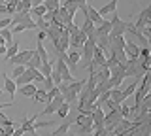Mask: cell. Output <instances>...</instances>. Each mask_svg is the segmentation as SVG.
Instances as JSON below:
<instances>
[{
  "label": "cell",
  "instance_id": "e575fe53",
  "mask_svg": "<svg viewBox=\"0 0 151 136\" xmlns=\"http://www.w3.org/2000/svg\"><path fill=\"white\" fill-rule=\"evenodd\" d=\"M6 27H12V17H4V19H0V29H6Z\"/></svg>",
  "mask_w": 151,
  "mask_h": 136
},
{
  "label": "cell",
  "instance_id": "7c38bea8",
  "mask_svg": "<svg viewBox=\"0 0 151 136\" xmlns=\"http://www.w3.org/2000/svg\"><path fill=\"white\" fill-rule=\"evenodd\" d=\"M85 17H89L94 25H100V23L104 21V17L98 13V10H94L93 6H87V10H85Z\"/></svg>",
  "mask_w": 151,
  "mask_h": 136
},
{
  "label": "cell",
  "instance_id": "5b68a950",
  "mask_svg": "<svg viewBox=\"0 0 151 136\" xmlns=\"http://www.w3.org/2000/svg\"><path fill=\"white\" fill-rule=\"evenodd\" d=\"M64 102V96H63V93L60 95H57L55 98H51L49 102L45 104V110L44 112H40V115H47V114H55L57 110H59V106Z\"/></svg>",
  "mask_w": 151,
  "mask_h": 136
},
{
  "label": "cell",
  "instance_id": "8d00e7d4",
  "mask_svg": "<svg viewBox=\"0 0 151 136\" xmlns=\"http://www.w3.org/2000/svg\"><path fill=\"white\" fill-rule=\"evenodd\" d=\"M9 106H13V102H4V104L0 102V112H2L4 108H9Z\"/></svg>",
  "mask_w": 151,
  "mask_h": 136
},
{
  "label": "cell",
  "instance_id": "d590c367",
  "mask_svg": "<svg viewBox=\"0 0 151 136\" xmlns=\"http://www.w3.org/2000/svg\"><path fill=\"white\" fill-rule=\"evenodd\" d=\"M45 38H47V36H45V30H40V32H38V38H36L38 42H44Z\"/></svg>",
  "mask_w": 151,
  "mask_h": 136
},
{
  "label": "cell",
  "instance_id": "ab89813d",
  "mask_svg": "<svg viewBox=\"0 0 151 136\" xmlns=\"http://www.w3.org/2000/svg\"><path fill=\"white\" fill-rule=\"evenodd\" d=\"M66 136H76V134H72V132H68V134H66Z\"/></svg>",
  "mask_w": 151,
  "mask_h": 136
},
{
  "label": "cell",
  "instance_id": "f6af8a7d",
  "mask_svg": "<svg viewBox=\"0 0 151 136\" xmlns=\"http://www.w3.org/2000/svg\"><path fill=\"white\" fill-rule=\"evenodd\" d=\"M34 136H42V134H34Z\"/></svg>",
  "mask_w": 151,
  "mask_h": 136
},
{
  "label": "cell",
  "instance_id": "e0dca14e",
  "mask_svg": "<svg viewBox=\"0 0 151 136\" xmlns=\"http://www.w3.org/2000/svg\"><path fill=\"white\" fill-rule=\"evenodd\" d=\"M110 98H111L113 102H117V104H123V102L127 100L125 95H123V89H119V87H113L111 91H110Z\"/></svg>",
  "mask_w": 151,
  "mask_h": 136
},
{
  "label": "cell",
  "instance_id": "74e56055",
  "mask_svg": "<svg viewBox=\"0 0 151 136\" xmlns=\"http://www.w3.org/2000/svg\"><path fill=\"white\" fill-rule=\"evenodd\" d=\"M30 2V6L34 8V6H38V4H44V0H28Z\"/></svg>",
  "mask_w": 151,
  "mask_h": 136
},
{
  "label": "cell",
  "instance_id": "7402d4cb",
  "mask_svg": "<svg viewBox=\"0 0 151 136\" xmlns=\"http://www.w3.org/2000/svg\"><path fill=\"white\" fill-rule=\"evenodd\" d=\"M32 98H34L36 102H42V104H47V102H49L45 89H36V93H34V96H32Z\"/></svg>",
  "mask_w": 151,
  "mask_h": 136
},
{
  "label": "cell",
  "instance_id": "83f0119b",
  "mask_svg": "<svg viewBox=\"0 0 151 136\" xmlns=\"http://www.w3.org/2000/svg\"><path fill=\"white\" fill-rule=\"evenodd\" d=\"M44 6L47 8V12H55L60 6V0H44Z\"/></svg>",
  "mask_w": 151,
  "mask_h": 136
},
{
  "label": "cell",
  "instance_id": "8992f818",
  "mask_svg": "<svg viewBox=\"0 0 151 136\" xmlns=\"http://www.w3.org/2000/svg\"><path fill=\"white\" fill-rule=\"evenodd\" d=\"M34 55V51L32 49H25V51H17V55H13L12 59H9V63L13 64V66H17V64H23L25 66L27 64V60Z\"/></svg>",
  "mask_w": 151,
  "mask_h": 136
},
{
  "label": "cell",
  "instance_id": "f546056e",
  "mask_svg": "<svg viewBox=\"0 0 151 136\" xmlns=\"http://www.w3.org/2000/svg\"><path fill=\"white\" fill-rule=\"evenodd\" d=\"M49 25H51V23H47L44 17H36V27L40 30H47V29H49Z\"/></svg>",
  "mask_w": 151,
  "mask_h": 136
},
{
  "label": "cell",
  "instance_id": "ac0fdd59",
  "mask_svg": "<svg viewBox=\"0 0 151 136\" xmlns=\"http://www.w3.org/2000/svg\"><path fill=\"white\" fill-rule=\"evenodd\" d=\"M28 12H30V17H34V19H36V17H44V15H45L47 8L44 6V4H38V6L30 8V10H28Z\"/></svg>",
  "mask_w": 151,
  "mask_h": 136
},
{
  "label": "cell",
  "instance_id": "7a4b0ae2",
  "mask_svg": "<svg viewBox=\"0 0 151 136\" xmlns=\"http://www.w3.org/2000/svg\"><path fill=\"white\" fill-rule=\"evenodd\" d=\"M79 115H76L74 123L79 127L78 132L79 134H91L93 132V117H91V112H78Z\"/></svg>",
  "mask_w": 151,
  "mask_h": 136
},
{
  "label": "cell",
  "instance_id": "d4e9b609",
  "mask_svg": "<svg viewBox=\"0 0 151 136\" xmlns=\"http://www.w3.org/2000/svg\"><path fill=\"white\" fill-rule=\"evenodd\" d=\"M55 114H57V115H59V117H60V119H66V115H68V114H70V104H68V102H63V104H60V106H59V110H57V112H55Z\"/></svg>",
  "mask_w": 151,
  "mask_h": 136
},
{
  "label": "cell",
  "instance_id": "cb8c5ba5",
  "mask_svg": "<svg viewBox=\"0 0 151 136\" xmlns=\"http://www.w3.org/2000/svg\"><path fill=\"white\" fill-rule=\"evenodd\" d=\"M36 53H38V57L42 59V63H45V60H49V55H47V49L44 47V42H38V45H36Z\"/></svg>",
  "mask_w": 151,
  "mask_h": 136
},
{
  "label": "cell",
  "instance_id": "2e32d148",
  "mask_svg": "<svg viewBox=\"0 0 151 136\" xmlns=\"http://www.w3.org/2000/svg\"><path fill=\"white\" fill-rule=\"evenodd\" d=\"M19 93H21L23 96H34V93H36V85H34V81H30V83H25V85H21L19 87Z\"/></svg>",
  "mask_w": 151,
  "mask_h": 136
},
{
  "label": "cell",
  "instance_id": "d6a6232c",
  "mask_svg": "<svg viewBox=\"0 0 151 136\" xmlns=\"http://www.w3.org/2000/svg\"><path fill=\"white\" fill-rule=\"evenodd\" d=\"M57 95H60V91H59V87H53V89H49V91H47V98H49V100H51V98H55Z\"/></svg>",
  "mask_w": 151,
  "mask_h": 136
},
{
  "label": "cell",
  "instance_id": "f1b7e54d",
  "mask_svg": "<svg viewBox=\"0 0 151 136\" xmlns=\"http://www.w3.org/2000/svg\"><path fill=\"white\" fill-rule=\"evenodd\" d=\"M136 87H138V83H129L125 89H123V95H125V98H129V96H132L136 93Z\"/></svg>",
  "mask_w": 151,
  "mask_h": 136
},
{
  "label": "cell",
  "instance_id": "f35d334b",
  "mask_svg": "<svg viewBox=\"0 0 151 136\" xmlns=\"http://www.w3.org/2000/svg\"><path fill=\"white\" fill-rule=\"evenodd\" d=\"M0 13H6L8 15V6L6 4H0Z\"/></svg>",
  "mask_w": 151,
  "mask_h": 136
},
{
  "label": "cell",
  "instance_id": "4dcf8cb0",
  "mask_svg": "<svg viewBox=\"0 0 151 136\" xmlns=\"http://www.w3.org/2000/svg\"><path fill=\"white\" fill-rule=\"evenodd\" d=\"M25 70H27V66H23V64H17V66L13 68V72H12V78H13V79H15V78H19L23 72H25Z\"/></svg>",
  "mask_w": 151,
  "mask_h": 136
},
{
  "label": "cell",
  "instance_id": "4316f807",
  "mask_svg": "<svg viewBox=\"0 0 151 136\" xmlns=\"http://www.w3.org/2000/svg\"><path fill=\"white\" fill-rule=\"evenodd\" d=\"M0 38L6 40V45H9L13 42V34H12V29L6 27V29H0Z\"/></svg>",
  "mask_w": 151,
  "mask_h": 136
},
{
  "label": "cell",
  "instance_id": "30bf717a",
  "mask_svg": "<svg viewBox=\"0 0 151 136\" xmlns=\"http://www.w3.org/2000/svg\"><path fill=\"white\" fill-rule=\"evenodd\" d=\"M125 53H127V59H138L140 57V47L134 44V42H127L125 44Z\"/></svg>",
  "mask_w": 151,
  "mask_h": 136
},
{
  "label": "cell",
  "instance_id": "4fadbf2b",
  "mask_svg": "<svg viewBox=\"0 0 151 136\" xmlns=\"http://www.w3.org/2000/svg\"><path fill=\"white\" fill-rule=\"evenodd\" d=\"M94 29H96V25L89 19V17H85V21H83V25H81V30L83 34H87V38H94Z\"/></svg>",
  "mask_w": 151,
  "mask_h": 136
},
{
  "label": "cell",
  "instance_id": "ba28073f",
  "mask_svg": "<svg viewBox=\"0 0 151 136\" xmlns=\"http://www.w3.org/2000/svg\"><path fill=\"white\" fill-rule=\"evenodd\" d=\"M81 63V51L79 49H68V59H66V64L70 68H76Z\"/></svg>",
  "mask_w": 151,
  "mask_h": 136
},
{
  "label": "cell",
  "instance_id": "5bb4252c",
  "mask_svg": "<svg viewBox=\"0 0 151 136\" xmlns=\"http://www.w3.org/2000/svg\"><path fill=\"white\" fill-rule=\"evenodd\" d=\"M117 2H119V0H110V2L104 4L102 8H98V13H100L102 17H106V15H110V13L117 12Z\"/></svg>",
  "mask_w": 151,
  "mask_h": 136
},
{
  "label": "cell",
  "instance_id": "d6986e66",
  "mask_svg": "<svg viewBox=\"0 0 151 136\" xmlns=\"http://www.w3.org/2000/svg\"><path fill=\"white\" fill-rule=\"evenodd\" d=\"M17 51H19V42L15 40V42H12V44L6 47V53H4V57H6L8 60L13 57V55H17Z\"/></svg>",
  "mask_w": 151,
  "mask_h": 136
},
{
  "label": "cell",
  "instance_id": "8fae6325",
  "mask_svg": "<svg viewBox=\"0 0 151 136\" xmlns=\"http://www.w3.org/2000/svg\"><path fill=\"white\" fill-rule=\"evenodd\" d=\"M125 44H127V40L123 38V34H119V36H110V51L125 49Z\"/></svg>",
  "mask_w": 151,
  "mask_h": 136
},
{
  "label": "cell",
  "instance_id": "ee69618b",
  "mask_svg": "<svg viewBox=\"0 0 151 136\" xmlns=\"http://www.w3.org/2000/svg\"><path fill=\"white\" fill-rule=\"evenodd\" d=\"M0 96H2V89H0Z\"/></svg>",
  "mask_w": 151,
  "mask_h": 136
},
{
  "label": "cell",
  "instance_id": "52a82bcc",
  "mask_svg": "<svg viewBox=\"0 0 151 136\" xmlns=\"http://www.w3.org/2000/svg\"><path fill=\"white\" fill-rule=\"evenodd\" d=\"M151 25V4L147 8H144V10H142V13L138 15V21H136V29H144V27H149Z\"/></svg>",
  "mask_w": 151,
  "mask_h": 136
},
{
  "label": "cell",
  "instance_id": "3957f363",
  "mask_svg": "<svg viewBox=\"0 0 151 136\" xmlns=\"http://www.w3.org/2000/svg\"><path fill=\"white\" fill-rule=\"evenodd\" d=\"M111 30L108 36H119V34H125L127 32V21H123L119 15H117V12L111 13Z\"/></svg>",
  "mask_w": 151,
  "mask_h": 136
},
{
  "label": "cell",
  "instance_id": "603a6c76",
  "mask_svg": "<svg viewBox=\"0 0 151 136\" xmlns=\"http://www.w3.org/2000/svg\"><path fill=\"white\" fill-rule=\"evenodd\" d=\"M38 70L42 72V76H44V78L51 76V72H53V63H49V60H45V63H42L40 66H38Z\"/></svg>",
  "mask_w": 151,
  "mask_h": 136
},
{
  "label": "cell",
  "instance_id": "b9f144b4",
  "mask_svg": "<svg viewBox=\"0 0 151 136\" xmlns=\"http://www.w3.org/2000/svg\"><path fill=\"white\" fill-rule=\"evenodd\" d=\"M147 72H149V74H151V64H149V68H147Z\"/></svg>",
  "mask_w": 151,
  "mask_h": 136
},
{
  "label": "cell",
  "instance_id": "9c48e42d",
  "mask_svg": "<svg viewBox=\"0 0 151 136\" xmlns=\"http://www.w3.org/2000/svg\"><path fill=\"white\" fill-rule=\"evenodd\" d=\"M2 78H4V91H6L12 98H15L17 85H15V81H13V78H9L8 74H2Z\"/></svg>",
  "mask_w": 151,
  "mask_h": 136
},
{
  "label": "cell",
  "instance_id": "836d02e7",
  "mask_svg": "<svg viewBox=\"0 0 151 136\" xmlns=\"http://www.w3.org/2000/svg\"><path fill=\"white\" fill-rule=\"evenodd\" d=\"M142 32H144V36L147 38V44L151 45V25H149V27H144V29H142Z\"/></svg>",
  "mask_w": 151,
  "mask_h": 136
},
{
  "label": "cell",
  "instance_id": "6da1fadb",
  "mask_svg": "<svg viewBox=\"0 0 151 136\" xmlns=\"http://www.w3.org/2000/svg\"><path fill=\"white\" fill-rule=\"evenodd\" d=\"M125 72H127V78H136L140 79L144 74H147V68L144 66V63H142V59H129L125 64Z\"/></svg>",
  "mask_w": 151,
  "mask_h": 136
},
{
  "label": "cell",
  "instance_id": "ffe728a7",
  "mask_svg": "<svg viewBox=\"0 0 151 136\" xmlns=\"http://www.w3.org/2000/svg\"><path fill=\"white\" fill-rule=\"evenodd\" d=\"M63 96H64V102H68V104H76V102H78V93L72 91V89H68V87H66V91L63 93Z\"/></svg>",
  "mask_w": 151,
  "mask_h": 136
},
{
  "label": "cell",
  "instance_id": "1f68e13d",
  "mask_svg": "<svg viewBox=\"0 0 151 136\" xmlns=\"http://www.w3.org/2000/svg\"><path fill=\"white\" fill-rule=\"evenodd\" d=\"M44 83H45V85H44L45 91H49V89H53V87H55V83H53V79H51V76L44 78Z\"/></svg>",
  "mask_w": 151,
  "mask_h": 136
},
{
  "label": "cell",
  "instance_id": "7bdbcfd3",
  "mask_svg": "<svg viewBox=\"0 0 151 136\" xmlns=\"http://www.w3.org/2000/svg\"><path fill=\"white\" fill-rule=\"evenodd\" d=\"M4 2H6V0H0V4H4Z\"/></svg>",
  "mask_w": 151,
  "mask_h": 136
},
{
  "label": "cell",
  "instance_id": "277c9868",
  "mask_svg": "<svg viewBox=\"0 0 151 136\" xmlns=\"http://www.w3.org/2000/svg\"><path fill=\"white\" fill-rule=\"evenodd\" d=\"M63 6L68 10L70 15H76V12H78V10H81V12L85 13V10H87L89 4H87V0H66Z\"/></svg>",
  "mask_w": 151,
  "mask_h": 136
},
{
  "label": "cell",
  "instance_id": "9a60e30c",
  "mask_svg": "<svg viewBox=\"0 0 151 136\" xmlns=\"http://www.w3.org/2000/svg\"><path fill=\"white\" fill-rule=\"evenodd\" d=\"M30 12H15L12 15V25H19V23H27L30 21Z\"/></svg>",
  "mask_w": 151,
  "mask_h": 136
},
{
  "label": "cell",
  "instance_id": "44dd1931",
  "mask_svg": "<svg viewBox=\"0 0 151 136\" xmlns=\"http://www.w3.org/2000/svg\"><path fill=\"white\" fill-rule=\"evenodd\" d=\"M70 125L72 123H68V121H64L63 125H59V129H55L53 132H51L49 136H66L68 134V129H70Z\"/></svg>",
  "mask_w": 151,
  "mask_h": 136
},
{
  "label": "cell",
  "instance_id": "60d3db41",
  "mask_svg": "<svg viewBox=\"0 0 151 136\" xmlns=\"http://www.w3.org/2000/svg\"><path fill=\"white\" fill-rule=\"evenodd\" d=\"M149 59H151V45H149Z\"/></svg>",
  "mask_w": 151,
  "mask_h": 136
},
{
  "label": "cell",
  "instance_id": "484cf974",
  "mask_svg": "<svg viewBox=\"0 0 151 136\" xmlns=\"http://www.w3.org/2000/svg\"><path fill=\"white\" fill-rule=\"evenodd\" d=\"M40 64H42V59L38 57V53L34 51V55H32V57L27 60V64H25V66H27V68H38Z\"/></svg>",
  "mask_w": 151,
  "mask_h": 136
}]
</instances>
